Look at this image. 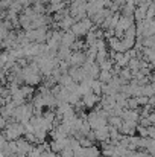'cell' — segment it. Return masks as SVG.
<instances>
[{
	"mask_svg": "<svg viewBox=\"0 0 155 157\" xmlns=\"http://www.w3.org/2000/svg\"><path fill=\"white\" fill-rule=\"evenodd\" d=\"M102 79H109V75L108 73H102Z\"/></svg>",
	"mask_w": 155,
	"mask_h": 157,
	"instance_id": "6da1fadb",
	"label": "cell"
}]
</instances>
